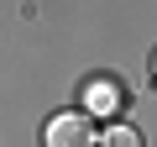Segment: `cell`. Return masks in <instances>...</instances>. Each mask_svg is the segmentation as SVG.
I'll list each match as a JSON object with an SVG mask.
<instances>
[{
    "label": "cell",
    "instance_id": "2",
    "mask_svg": "<svg viewBox=\"0 0 157 147\" xmlns=\"http://www.w3.org/2000/svg\"><path fill=\"white\" fill-rule=\"evenodd\" d=\"M84 105H89V110H94V116H110V110H115V105H121V89H115V84H110V79H94V84H89V89H84Z\"/></svg>",
    "mask_w": 157,
    "mask_h": 147
},
{
    "label": "cell",
    "instance_id": "3",
    "mask_svg": "<svg viewBox=\"0 0 157 147\" xmlns=\"http://www.w3.org/2000/svg\"><path fill=\"white\" fill-rule=\"evenodd\" d=\"M100 147H141V131L126 126V121H110V126L100 131Z\"/></svg>",
    "mask_w": 157,
    "mask_h": 147
},
{
    "label": "cell",
    "instance_id": "4",
    "mask_svg": "<svg viewBox=\"0 0 157 147\" xmlns=\"http://www.w3.org/2000/svg\"><path fill=\"white\" fill-rule=\"evenodd\" d=\"M152 74H157V58H152Z\"/></svg>",
    "mask_w": 157,
    "mask_h": 147
},
{
    "label": "cell",
    "instance_id": "1",
    "mask_svg": "<svg viewBox=\"0 0 157 147\" xmlns=\"http://www.w3.org/2000/svg\"><path fill=\"white\" fill-rule=\"evenodd\" d=\"M94 142H100L94 121H89V116H78V110L52 116V121H47V131H42V147H94Z\"/></svg>",
    "mask_w": 157,
    "mask_h": 147
}]
</instances>
